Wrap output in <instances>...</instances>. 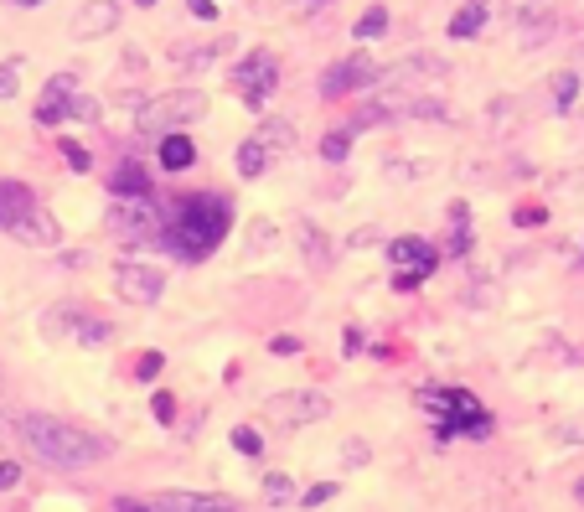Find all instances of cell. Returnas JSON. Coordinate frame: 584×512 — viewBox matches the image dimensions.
Masks as SVG:
<instances>
[{
    "label": "cell",
    "mask_w": 584,
    "mask_h": 512,
    "mask_svg": "<svg viewBox=\"0 0 584 512\" xmlns=\"http://www.w3.org/2000/svg\"><path fill=\"white\" fill-rule=\"evenodd\" d=\"M378 63L373 57H347V63H331L326 73H321V83H316V94L321 99H342V94H357V88H378Z\"/></svg>",
    "instance_id": "52a82bcc"
},
{
    "label": "cell",
    "mask_w": 584,
    "mask_h": 512,
    "mask_svg": "<svg viewBox=\"0 0 584 512\" xmlns=\"http://www.w3.org/2000/svg\"><path fill=\"white\" fill-rule=\"evenodd\" d=\"M264 166H269V150L259 140H243L238 145V176H259Z\"/></svg>",
    "instance_id": "4316f807"
},
{
    "label": "cell",
    "mask_w": 584,
    "mask_h": 512,
    "mask_svg": "<svg viewBox=\"0 0 584 512\" xmlns=\"http://www.w3.org/2000/svg\"><path fill=\"white\" fill-rule=\"evenodd\" d=\"M424 275H419V269H398V275H393V290H414Z\"/></svg>",
    "instance_id": "f6af8a7d"
},
{
    "label": "cell",
    "mask_w": 584,
    "mask_h": 512,
    "mask_svg": "<svg viewBox=\"0 0 584 512\" xmlns=\"http://www.w3.org/2000/svg\"><path fill=\"white\" fill-rule=\"evenodd\" d=\"M471 223V207L466 202H450V228H466Z\"/></svg>",
    "instance_id": "bcb514c9"
},
{
    "label": "cell",
    "mask_w": 584,
    "mask_h": 512,
    "mask_svg": "<svg viewBox=\"0 0 584 512\" xmlns=\"http://www.w3.org/2000/svg\"><path fill=\"white\" fill-rule=\"evenodd\" d=\"M11 238H21V244H32V249H52L57 238H63V228H57L52 213H42V207H32L26 218L11 223Z\"/></svg>",
    "instance_id": "8fae6325"
},
{
    "label": "cell",
    "mask_w": 584,
    "mask_h": 512,
    "mask_svg": "<svg viewBox=\"0 0 584 512\" xmlns=\"http://www.w3.org/2000/svg\"><path fill=\"white\" fill-rule=\"evenodd\" d=\"M187 11L197 21H218V0H187Z\"/></svg>",
    "instance_id": "60d3db41"
},
{
    "label": "cell",
    "mask_w": 584,
    "mask_h": 512,
    "mask_svg": "<svg viewBox=\"0 0 584 512\" xmlns=\"http://www.w3.org/2000/svg\"><path fill=\"white\" fill-rule=\"evenodd\" d=\"M16 6H42V0H16Z\"/></svg>",
    "instance_id": "816d5d0a"
},
{
    "label": "cell",
    "mask_w": 584,
    "mask_h": 512,
    "mask_svg": "<svg viewBox=\"0 0 584 512\" xmlns=\"http://www.w3.org/2000/svg\"><path fill=\"white\" fill-rule=\"evenodd\" d=\"M161 363H166V357H161V352H145V357H140V363H135V373H140V378L150 383V378H156V373H161Z\"/></svg>",
    "instance_id": "ab89813d"
},
{
    "label": "cell",
    "mask_w": 584,
    "mask_h": 512,
    "mask_svg": "<svg viewBox=\"0 0 584 512\" xmlns=\"http://www.w3.org/2000/svg\"><path fill=\"white\" fill-rule=\"evenodd\" d=\"M517 223H522V228H533V223H543V207H517Z\"/></svg>",
    "instance_id": "7dc6e473"
},
{
    "label": "cell",
    "mask_w": 584,
    "mask_h": 512,
    "mask_svg": "<svg viewBox=\"0 0 584 512\" xmlns=\"http://www.w3.org/2000/svg\"><path fill=\"white\" fill-rule=\"evenodd\" d=\"M398 114H404V119H450V104L435 99V94H414V99L398 104Z\"/></svg>",
    "instance_id": "603a6c76"
},
{
    "label": "cell",
    "mask_w": 584,
    "mask_h": 512,
    "mask_svg": "<svg viewBox=\"0 0 584 512\" xmlns=\"http://www.w3.org/2000/svg\"><path fill=\"white\" fill-rule=\"evenodd\" d=\"M331 497H336V481H316V487H311V492H305V497H300V507H305V512H311V507H326Z\"/></svg>",
    "instance_id": "836d02e7"
},
{
    "label": "cell",
    "mask_w": 584,
    "mask_h": 512,
    "mask_svg": "<svg viewBox=\"0 0 584 512\" xmlns=\"http://www.w3.org/2000/svg\"><path fill=\"white\" fill-rule=\"evenodd\" d=\"M450 73V63H445V57H429V52H414V57H404V63H398V68H388L383 78H378V88H398V83H440Z\"/></svg>",
    "instance_id": "9c48e42d"
},
{
    "label": "cell",
    "mask_w": 584,
    "mask_h": 512,
    "mask_svg": "<svg viewBox=\"0 0 584 512\" xmlns=\"http://www.w3.org/2000/svg\"><path fill=\"white\" fill-rule=\"evenodd\" d=\"M16 78H21V57H11V63L0 68V99H16Z\"/></svg>",
    "instance_id": "e575fe53"
},
{
    "label": "cell",
    "mask_w": 584,
    "mask_h": 512,
    "mask_svg": "<svg viewBox=\"0 0 584 512\" xmlns=\"http://www.w3.org/2000/svg\"><path fill=\"white\" fill-rule=\"evenodd\" d=\"M486 16H491L486 0H471V6H460V11L450 16V37H476L481 26H486Z\"/></svg>",
    "instance_id": "44dd1931"
},
{
    "label": "cell",
    "mask_w": 584,
    "mask_h": 512,
    "mask_svg": "<svg viewBox=\"0 0 584 512\" xmlns=\"http://www.w3.org/2000/svg\"><path fill=\"white\" fill-rule=\"evenodd\" d=\"M342 456H347V466H367V456H373V450H367L362 440H347V450H342Z\"/></svg>",
    "instance_id": "7bdbcfd3"
},
{
    "label": "cell",
    "mask_w": 584,
    "mask_h": 512,
    "mask_svg": "<svg viewBox=\"0 0 584 512\" xmlns=\"http://www.w3.org/2000/svg\"><path fill=\"white\" fill-rule=\"evenodd\" d=\"M233 83H238V99L249 104V109H259V104L274 94V88H280V57L264 52V47H254V52L233 68Z\"/></svg>",
    "instance_id": "8992f818"
},
{
    "label": "cell",
    "mask_w": 584,
    "mask_h": 512,
    "mask_svg": "<svg viewBox=\"0 0 584 512\" xmlns=\"http://www.w3.org/2000/svg\"><path fill=\"white\" fill-rule=\"evenodd\" d=\"M73 342H78V347H104V342H114V326L99 321V316H83L78 331H73Z\"/></svg>",
    "instance_id": "d4e9b609"
},
{
    "label": "cell",
    "mask_w": 584,
    "mask_h": 512,
    "mask_svg": "<svg viewBox=\"0 0 584 512\" xmlns=\"http://www.w3.org/2000/svg\"><path fill=\"white\" fill-rule=\"evenodd\" d=\"M83 316H88L83 306H57V311H47L42 316V337H68L73 342V331H78Z\"/></svg>",
    "instance_id": "ffe728a7"
},
{
    "label": "cell",
    "mask_w": 584,
    "mask_h": 512,
    "mask_svg": "<svg viewBox=\"0 0 584 512\" xmlns=\"http://www.w3.org/2000/svg\"><path fill=\"white\" fill-rule=\"evenodd\" d=\"M150 409H156V419H161V425H171V414H176V399H171V394H156V399H150Z\"/></svg>",
    "instance_id": "b9f144b4"
},
{
    "label": "cell",
    "mask_w": 584,
    "mask_h": 512,
    "mask_svg": "<svg viewBox=\"0 0 584 512\" xmlns=\"http://www.w3.org/2000/svg\"><path fill=\"white\" fill-rule=\"evenodd\" d=\"M207 114V94L197 88H176V94H150L135 114V130L140 135H171L176 125H192V119Z\"/></svg>",
    "instance_id": "3957f363"
},
{
    "label": "cell",
    "mask_w": 584,
    "mask_h": 512,
    "mask_svg": "<svg viewBox=\"0 0 584 512\" xmlns=\"http://www.w3.org/2000/svg\"><path fill=\"white\" fill-rule=\"evenodd\" d=\"M78 94V78L73 73H57V78H47V88H42V104H68Z\"/></svg>",
    "instance_id": "f546056e"
},
{
    "label": "cell",
    "mask_w": 584,
    "mask_h": 512,
    "mask_svg": "<svg viewBox=\"0 0 584 512\" xmlns=\"http://www.w3.org/2000/svg\"><path fill=\"white\" fill-rule=\"evenodd\" d=\"M269 352H274V357H295V352H300V337L280 331V337H269Z\"/></svg>",
    "instance_id": "74e56055"
},
{
    "label": "cell",
    "mask_w": 584,
    "mask_h": 512,
    "mask_svg": "<svg viewBox=\"0 0 584 512\" xmlns=\"http://www.w3.org/2000/svg\"><path fill=\"white\" fill-rule=\"evenodd\" d=\"M192 161H197V145H192L187 135L171 130V135L161 140V166H166V171H187Z\"/></svg>",
    "instance_id": "d6986e66"
},
{
    "label": "cell",
    "mask_w": 584,
    "mask_h": 512,
    "mask_svg": "<svg viewBox=\"0 0 584 512\" xmlns=\"http://www.w3.org/2000/svg\"><path fill=\"white\" fill-rule=\"evenodd\" d=\"M254 140L269 150V156H274V150H295V125H290V119H264Z\"/></svg>",
    "instance_id": "7402d4cb"
},
{
    "label": "cell",
    "mask_w": 584,
    "mask_h": 512,
    "mask_svg": "<svg viewBox=\"0 0 584 512\" xmlns=\"http://www.w3.org/2000/svg\"><path fill=\"white\" fill-rule=\"evenodd\" d=\"M264 502H269V507H290V502H295V481H290L285 471H269V476H264Z\"/></svg>",
    "instance_id": "484cf974"
},
{
    "label": "cell",
    "mask_w": 584,
    "mask_h": 512,
    "mask_svg": "<svg viewBox=\"0 0 584 512\" xmlns=\"http://www.w3.org/2000/svg\"><path fill=\"white\" fill-rule=\"evenodd\" d=\"M233 512H238V507H233Z\"/></svg>",
    "instance_id": "db71d44e"
},
{
    "label": "cell",
    "mask_w": 584,
    "mask_h": 512,
    "mask_svg": "<svg viewBox=\"0 0 584 512\" xmlns=\"http://www.w3.org/2000/svg\"><path fill=\"white\" fill-rule=\"evenodd\" d=\"M388 176H393V182H424L429 161H388Z\"/></svg>",
    "instance_id": "4dcf8cb0"
},
{
    "label": "cell",
    "mask_w": 584,
    "mask_h": 512,
    "mask_svg": "<svg viewBox=\"0 0 584 512\" xmlns=\"http://www.w3.org/2000/svg\"><path fill=\"white\" fill-rule=\"evenodd\" d=\"M347 156H352V125H347V130H331V135L321 140V161L336 166V161H347Z\"/></svg>",
    "instance_id": "f1b7e54d"
},
{
    "label": "cell",
    "mask_w": 584,
    "mask_h": 512,
    "mask_svg": "<svg viewBox=\"0 0 584 512\" xmlns=\"http://www.w3.org/2000/svg\"><path fill=\"white\" fill-rule=\"evenodd\" d=\"M171 512H233V497H202V492H161Z\"/></svg>",
    "instance_id": "e0dca14e"
},
{
    "label": "cell",
    "mask_w": 584,
    "mask_h": 512,
    "mask_svg": "<svg viewBox=\"0 0 584 512\" xmlns=\"http://www.w3.org/2000/svg\"><path fill=\"white\" fill-rule=\"evenodd\" d=\"M517 32H522V47H538L559 32V16L543 11V6H528V11H517Z\"/></svg>",
    "instance_id": "5bb4252c"
},
{
    "label": "cell",
    "mask_w": 584,
    "mask_h": 512,
    "mask_svg": "<svg viewBox=\"0 0 584 512\" xmlns=\"http://www.w3.org/2000/svg\"><path fill=\"white\" fill-rule=\"evenodd\" d=\"M109 192L114 197H150V176L140 161H119L114 176H109Z\"/></svg>",
    "instance_id": "2e32d148"
},
{
    "label": "cell",
    "mask_w": 584,
    "mask_h": 512,
    "mask_svg": "<svg viewBox=\"0 0 584 512\" xmlns=\"http://www.w3.org/2000/svg\"><path fill=\"white\" fill-rule=\"evenodd\" d=\"M37 207V197H32V187H21V182H0V228L11 233V223L16 218H26Z\"/></svg>",
    "instance_id": "9a60e30c"
},
{
    "label": "cell",
    "mask_w": 584,
    "mask_h": 512,
    "mask_svg": "<svg viewBox=\"0 0 584 512\" xmlns=\"http://www.w3.org/2000/svg\"><path fill=\"white\" fill-rule=\"evenodd\" d=\"M114 290L130 300V306H156L161 300V290H166V275L156 264H135V259H125V264H114Z\"/></svg>",
    "instance_id": "ba28073f"
},
{
    "label": "cell",
    "mask_w": 584,
    "mask_h": 512,
    "mask_svg": "<svg viewBox=\"0 0 584 512\" xmlns=\"http://www.w3.org/2000/svg\"><path fill=\"white\" fill-rule=\"evenodd\" d=\"M548 94H553V109L569 114V109L579 104V94H584V83H579V73H574V68H559V73L548 78Z\"/></svg>",
    "instance_id": "ac0fdd59"
},
{
    "label": "cell",
    "mask_w": 584,
    "mask_h": 512,
    "mask_svg": "<svg viewBox=\"0 0 584 512\" xmlns=\"http://www.w3.org/2000/svg\"><path fill=\"white\" fill-rule=\"evenodd\" d=\"M68 119H99V99H88L83 88L68 99Z\"/></svg>",
    "instance_id": "d6a6232c"
},
{
    "label": "cell",
    "mask_w": 584,
    "mask_h": 512,
    "mask_svg": "<svg viewBox=\"0 0 584 512\" xmlns=\"http://www.w3.org/2000/svg\"><path fill=\"white\" fill-rule=\"evenodd\" d=\"M233 450H243V456H259V450H264V435L249 430V425H238V430H233Z\"/></svg>",
    "instance_id": "1f68e13d"
},
{
    "label": "cell",
    "mask_w": 584,
    "mask_h": 512,
    "mask_svg": "<svg viewBox=\"0 0 584 512\" xmlns=\"http://www.w3.org/2000/svg\"><path fill=\"white\" fill-rule=\"evenodd\" d=\"M109 233L114 238H125V244H140V238H161L166 218H161V207L150 202V197H119L109 207Z\"/></svg>",
    "instance_id": "277c9868"
},
{
    "label": "cell",
    "mask_w": 584,
    "mask_h": 512,
    "mask_svg": "<svg viewBox=\"0 0 584 512\" xmlns=\"http://www.w3.org/2000/svg\"><path fill=\"white\" fill-rule=\"evenodd\" d=\"M383 32H388V11H383V6H373L367 16H357V26H352L357 42H373V37H383Z\"/></svg>",
    "instance_id": "83f0119b"
},
{
    "label": "cell",
    "mask_w": 584,
    "mask_h": 512,
    "mask_svg": "<svg viewBox=\"0 0 584 512\" xmlns=\"http://www.w3.org/2000/svg\"><path fill=\"white\" fill-rule=\"evenodd\" d=\"M114 512H171V507H166L161 497H156V502H140V497H119V502H114Z\"/></svg>",
    "instance_id": "d590c367"
},
{
    "label": "cell",
    "mask_w": 584,
    "mask_h": 512,
    "mask_svg": "<svg viewBox=\"0 0 584 512\" xmlns=\"http://www.w3.org/2000/svg\"><path fill=\"white\" fill-rule=\"evenodd\" d=\"M388 259L398 264V269H419V275H429V269L440 264V254L424 244V238H393L388 244Z\"/></svg>",
    "instance_id": "4fadbf2b"
},
{
    "label": "cell",
    "mask_w": 584,
    "mask_h": 512,
    "mask_svg": "<svg viewBox=\"0 0 584 512\" xmlns=\"http://www.w3.org/2000/svg\"><path fill=\"white\" fill-rule=\"evenodd\" d=\"M574 502H579V507H584V476H579V487H574Z\"/></svg>",
    "instance_id": "f907efd6"
},
{
    "label": "cell",
    "mask_w": 584,
    "mask_h": 512,
    "mask_svg": "<svg viewBox=\"0 0 584 512\" xmlns=\"http://www.w3.org/2000/svg\"><path fill=\"white\" fill-rule=\"evenodd\" d=\"M559 440H584V419H574V425H559Z\"/></svg>",
    "instance_id": "c3c4849f"
},
{
    "label": "cell",
    "mask_w": 584,
    "mask_h": 512,
    "mask_svg": "<svg viewBox=\"0 0 584 512\" xmlns=\"http://www.w3.org/2000/svg\"><path fill=\"white\" fill-rule=\"evenodd\" d=\"M290 233H295V244H300V254H305V264H311V269H326L331 264V238L311 218H295Z\"/></svg>",
    "instance_id": "7c38bea8"
},
{
    "label": "cell",
    "mask_w": 584,
    "mask_h": 512,
    "mask_svg": "<svg viewBox=\"0 0 584 512\" xmlns=\"http://www.w3.org/2000/svg\"><path fill=\"white\" fill-rule=\"evenodd\" d=\"M114 26H119V6H114V0H88V6L73 16L68 32H73L78 42H94V37H109Z\"/></svg>",
    "instance_id": "30bf717a"
},
{
    "label": "cell",
    "mask_w": 584,
    "mask_h": 512,
    "mask_svg": "<svg viewBox=\"0 0 584 512\" xmlns=\"http://www.w3.org/2000/svg\"><path fill=\"white\" fill-rule=\"evenodd\" d=\"M228 223H233V207H228L223 197L197 192V197H187V202H181L176 213L166 218V228H161L156 244L171 249L176 259L197 264V259H207V254L228 238Z\"/></svg>",
    "instance_id": "6da1fadb"
},
{
    "label": "cell",
    "mask_w": 584,
    "mask_h": 512,
    "mask_svg": "<svg viewBox=\"0 0 584 512\" xmlns=\"http://www.w3.org/2000/svg\"><path fill=\"white\" fill-rule=\"evenodd\" d=\"M264 414L280 419L285 430H305V425H321V419L331 414V399L316 394V388H290V394L264 399Z\"/></svg>",
    "instance_id": "5b68a950"
},
{
    "label": "cell",
    "mask_w": 584,
    "mask_h": 512,
    "mask_svg": "<svg viewBox=\"0 0 584 512\" xmlns=\"http://www.w3.org/2000/svg\"><path fill=\"white\" fill-rule=\"evenodd\" d=\"M362 352V331L357 326H347V357H357Z\"/></svg>",
    "instance_id": "681fc988"
},
{
    "label": "cell",
    "mask_w": 584,
    "mask_h": 512,
    "mask_svg": "<svg viewBox=\"0 0 584 512\" xmlns=\"http://www.w3.org/2000/svg\"><path fill=\"white\" fill-rule=\"evenodd\" d=\"M16 435L26 440V450H32V456H42V461L57 466V471H83V466L104 461L109 450H114L109 440H99V435L68 425V419H52V414H21Z\"/></svg>",
    "instance_id": "7a4b0ae2"
},
{
    "label": "cell",
    "mask_w": 584,
    "mask_h": 512,
    "mask_svg": "<svg viewBox=\"0 0 584 512\" xmlns=\"http://www.w3.org/2000/svg\"><path fill=\"white\" fill-rule=\"evenodd\" d=\"M63 156H68V166H73V171H88V166H94V156H88V150H83L78 140H63Z\"/></svg>",
    "instance_id": "8d00e7d4"
},
{
    "label": "cell",
    "mask_w": 584,
    "mask_h": 512,
    "mask_svg": "<svg viewBox=\"0 0 584 512\" xmlns=\"http://www.w3.org/2000/svg\"><path fill=\"white\" fill-rule=\"evenodd\" d=\"M68 104H37V125H63Z\"/></svg>",
    "instance_id": "f35d334b"
},
{
    "label": "cell",
    "mask_w": 584,
    "mask_h": 512,
    "mask_svg": "<svg viewBox=\"0 0 584 512\" xmlns=\"http://www.w3.org/2000/svg\"><path fill=\"white\" fill-rule=\"evenodd\" d=\"M135 6H156V0H135Z\"/></svg>",
    "instance_id": "f5cc1de1"
},
{
    "label": "cell",
    "mask_w": 584,
    "mask_h": 512,
    "mask_svg": "<svg viewBox=\"0 0 584 512\" xmlns=\"http://www.w3.org/2000/svg\"><path fill=\"white\" fill-rule=\"evenodd\" d=\"M16 481H21V466L16 461H0V492H11Z\"/></svg>",
    "instance_id": "ee69618b"
},
{
    "label": "cell",
    "mask_w": 584,
    "mask_h": 512,
    "mask_svg": "<svg viewBox=\"0 0 584 512\" xmlns=\"http://www.w3.org/2000/svg\"><path fill=\"white\" fill-rule=\"evenodd\" d=\"M228 47H233L228 37L207 42V47H181V52H176V63H181V68H207V63H218V57H223Z\"/></svg>",
    "instance_id": "cb8c5ba5"
}]
</instances>
